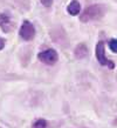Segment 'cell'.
Returning a JSON list of instances; mask_svg holds the SVG:
<instances>
[{
  "label": "cell",
  "mask_w": 117,
  "mask_h": 128,
  "mask_svg": "<svg viewBox=\"0 0 117 128\" xmlns=\"http://www.w3.org/2000/svg\"><path fill=\"white\" fill-rule=\"evenodd\" d=\"M41 1V4L43 6H46V7H51L52 4H53V0H40Z\"/></svg>",
  "instance_id": "10"
},
{
  "label": "cell",
  "mask_w": 117,
  "mask_h": 128,
  "mask_svg": "<svg viewBox=\"0 0 117 128\" xmlns=\"http://www.w3.org/2000/svg\"><path fill=\"white\" fill-rule=\"evenodd\" d=\"M0 27L5 32L9 31V28H11V20L6 14H1L0 16Z\"/></svg>",
  "instance_id": "6"
},
{
  "label": "cell",
  "mask_w": 117,
  "mask_h": 128,
  "mask_svg": "<svg viewBox=\"0 0 117 128\" xmlns=\"http://www.w3.org/2000/svg\"><path fill=\"white\" fill-rule=\"evenodd\" d=\"M96 59L97 61L100 62V65L102 66H108L110 68H114L115 67V64L113 61H110L105 58V52H104V44L103 41H100V42L96 45Z\"/></svg>",
  "instance_id": "3"
},
{
  "label": "cell",
  "mask_w": 117,
  "mask_h": 128,
  "mask_svg": "<svg viewBox=\"0 0 117 128\" xmlns=\"http://www.w3.org/2000/svg\"><path fill=\"white\" fill-rule=\"evenodd\" d=\"M38 58H39L40 61H42L46 65H54L55 62L58 61V55L55 50H46L41 52V53H39Z\"/></svg>",
  "instance_id": "4"
},
{
  "label": "cell",
  "mask_w": 117,
  "mask_h": 128,
  "mask_svg": "<svg viewBox=\"0 0 117 128\" xmlns=\"http://www.w3.org/2000/svg\"><path fill=\"white\" fill-rule=\"evenodd\" d=\"M4 46H5V40L2 38H0V50L4 48Z\"/></svg>",
  "instance_id": "11"
},
{
  "label": "cell",
  "mask_w": 117,
  "mask_h": 128,
  "mask_svg": "<svg viewBox=\"0 0 117 128\" xmlns=\"http://www.w3.org/2000/svg\"><path fill=\"white\" fill-rule=\"evenodd\" d=\"M88 54V48H87L86 45H78L76 48H75V55L77 56V58H84L86 55Z\"/></svg>",
  "instance_id": "7"
},
{
  "label": "cell",
  "mask_w": 117,
  "mask_h": 128,
  "mask_svg": "<svg viewBox=\"0 0 117 128\" xmlns=\"http://www.w3.org/2000/svg\"><path fill=\"white\" fill-rule=\"evenodd\" d=\"M47 127V122L43 119H38L36 121H34V124L32 126V128H46Z\"/></svg>",
  "instance_id": "8"
},
{
  "label": "cell",
  "mask_w": 117,
  "mask_h": 128,
  "mask_svg": "<svg viewBox=\"0 0 117 128\" xmlns=\"http://www.w3.org/2000/svg\"><path fill=\"white\" fill-rule=\"evenodd\" d=\"M104 16V8L101 5H91L89 7H87L83 13L80 16V20L83 22H88V21H93V20L101 19Z\"/></svg>",
  "instance_id": "1"
},
{
  "label": "cell",
  "mask_w": 117,
  "mask_h": 128,
  "mask_svg": "<svg viewBox=\"0 0 117 128\" xmlns=\"http://www.w3.org/2000/svg\"><path fill=\"white\" fill-rule=\"evenodd\" d=\"M67 11H68V13H69L70 16H77L78 13H80V11H81V5L78 4V1L74 0V1H71L68 5Z\"/></svg>",
  "instance_id": "5"
},
{
  "label": "cell",
  "mask_w": 117,
  "mask_h": 128,
  "mask_svg": "<svg viewBox=\"0 0 117 128\" xmlns=\"http://www.w3.org/2000/svg\"><path fill=\"white\" fill-rule=\"evenodd\" d=\"M19 35L22 40H26V41H29L34 38L35 35V28L33 26V24H31L29 21H23L21 27L19 30Z\"/></svg>",
  "instance_id": "2"
},
{
  "label": "cell",
  "mask_w": 117,
  "mask_h": 128,
  "mask_svg": "<svg viewBox=\"0 0 117 128\" xmlns=\"http://www.w3.org/2000/svg\"><path fill=\"white\" fill-rule=\"evenodd\" d=\"M109 47H110V50H113V52L117 53V39H113V40H110V42H109Z\"/></svg>",
  "instance_id": "9"
}]
</instances>
